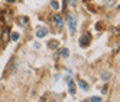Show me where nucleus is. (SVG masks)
<instances>
[{
	"label": "nucleus",
	"mask_w": 120,
	"mask_h": 102,
	"mask_svg": "<svg viewBox=\"0 0 120 102\" xmlns=\"http://www.w3.org/2000/svg\"><path fill=\"white\" fill-rule=\"evenodd\" d=\"M68 25H70V31L74 34V32L77 31V19H75L74 15H70V16H68Z\"/></svg>",
	"instance_id": "obj_1"
},
{
	"label": "nucleus",
	"mask_w": 120,
	"mask_h": 102,
	"mask_svg": "<svg viewBox=\"0 0 120 102\" xmlns=\"http://www.w3.org/2000/svg\"><path fill=\"white\" fill-rule=\"evenodd\" d=\"M90 42H91V35H90V34H84V35L80 38V45L81 47H88V44H90Z\"/></svg>",
	"instance_id": "obj_2"
},
{
	"label": "nucleus",
	"mask_w": 120,
	"mask_h": 102,
	"mask_svg": "<svg viewBox=\"0 0 120 102\" xmlns=\"http://www.w3.org/2000/svg\"><path fill=\"white\" fill-rule=\"evenodd\" d=\"M52 19H54V22H55V25H56L58 28H62L64 26V19H62L61 15H55Z\"/></svg>",
	"instance_id": "obj_3"
},
{
	"label": "nucleus",
	"mask_w": 120,
	"mask_h": 102,
	"mask_svg": "<svg viewBox=\"0 0 120 102\" xmlns=\"http://www.w3.org/2000/svg\"><path fill=\"white\" fill-rule=\"evenodd\" d=\"M58 45H59V41L58 39H51L48 42V48H51V50H56Z\"/></svg>",
	"instance_id": "obj_4"
},
{
	"label": "nucleus",
	"mask_w": 120,
	"mask_h": 102,
	"mask_svg": "<svg viewBox=\"0 0 120 102\" xmlns=\"http://www.w3.org/2000/svg\"><path fill=\"white\" fill-rule=\"evenodd\" d=\"M46 34H48V29H46V28H39V29L36 31V37H38V38H44Z\"/></svg>",
	"instance_id": "obj_5"
},
{
	"label": "nucleus",
	"mask_w": 120,
	"mask_h": 102,
	"mask_svg": "<svg viewBox=\"0 0 120 102\" xmlns=\"http://www.w3.org/2000/svg\"><path fill=\"white\" fill-rule=\"evenodd\" d=\"M19 23L22 25V26H28V25H29V21H28L26 16H20V18H19Z\"/></svg>",
	"instance_id": "obj_6"
},
{
	"label": "nucleus",
	"mask_w": 120,
	"mask_h": 102,
	"mask_svg": "<svg viewBox=\"0 0 120 102\" xmlns=\"http://www.w3.org/2000/svg\"><path fill=\"white\" fill-rule=\"evenodd\" d=\"M3 18H4V22H6L7 25H10V23H12V15H10L9 12H4Z\"/></svg>",
	"instance_id": "obj_7"
},
{
	"label": "nucleus",
	"mask_w": 120,
	"mask_h": 102,
	"mask_svg": "<svg viewBox=\"0 0 120 102\" xmlns=\"http://www.w3.org/2000/svg\"><path fill=\"white\" fill-rule=\"evenodd\" d=\"M9 35H10V31H9V29H4V31H3V35H2L3 42H7V41H9Z\"/></svg>",
	"instance_id": "obj_8"
},
{
	"label": "nucleus",
	"mask_w": 120,
	"mask_h": 102,
	"mask_svg": "<svg viewBox=\"0 0 120 102\" xmlns=\"http://www.w3.org/2000/svg\"><path fill=\"white\" fill-rule=\"evenodd\" d=\"M78 85H80V88L82 90H88V83L85 82V80H78Z\"/></svg>",
	"instance_id": "obj_9"
},
{
	"label": "nucleus",
	"mask_w": 120,
	"mask_h": 102,
	"mask_svg": "<svg viewBox=\"0 0 120 102\" xmlns=\"http://www.w3.org/2000/svg\"><path fill=\"white\" fill-rule=\"evenodd\" d=\"M68 85H70V93L74 95V93H75V85H74V82L70 79V80H68Z\"/></svg>",
	"instance_id": "obj_10"
},
{
	"label": "nucleus",
	"mask_w": 120,
	"mask_h": 102,
	"mask_svg": "<svg viewBox=\"0 0 120 102\" xmlns=\"http://www.w3.org/2000/svg\"><path fill=\"white\" fill-rule=\"evenodd\" d=\"M58 54H61L62 57H68V54H70V51H68V48H61L58 51Z\"/></svg>",
	"instance_id": "obj_11"
},
{
	"label": "nucleus",
	"mask_w": 120,
	"mask_h": 102,
	"mask_svg": "<svg viewBox=\"0 0 120 102\" xmlns=\"http://www.w3.org/2000/svg\"><path fill=\"white\" fill-rule=\"evenodd\" d=\"M51 7H52L54 10H58L59 9V3L56 2V0H52V2H51Z\"/></svg>",
	"instance_id": "obj_12"
},
{
	"label": "nucleus",
	"mask_w": 120,
	"mask_h": 102,
	"mask_svg": "<svg viewBox=\"0 0 120 102\" xmlns=\"http://www.w3.org/2000/svg\"><path fill=\"white\" fill-rule=\"evenodd\" d=\"M12 39H13V41H18V39H19V34H18V32H13V34H12Z\"/></svg>",
	"instance_id": "obj_13"
},
{
	"label": "nucleus",
	"mask_w": 120,
	"mask_h": 102,
	"mask_svg": "<svg viewBox=\"0 0 120 102\" xmlns=\"http://www.w3.org/2000/svg\"><path fill=\"white\" fill-rule=\"evenodd\" d=\"M101 79H104V80H109V72H104L101 74Z\"/></svg>",
	"instance_id": "obj_14"
},
{
	"label": "nucleus",
	"mask_w": 120,
	"mask_h": 102,
	"mask_svg": "<svg viewBox=\"0 0 120 102\" xmlns=\"http://www.w3.org/2000/svg\"><path fill=\"white\" fill-rule=\"evenodd\" d=\"M91 99H93V102H101V98L100 96H93Z\"/></svg>",
	"instance_id": "obj_15"
},
{
	"label": "nucleus",
	"mask_w": 120,
	"mask_h": 102,
	"mask_svg": "<svg viewBox=\"0 0 120 102\" xmlns=\"http://www.w3.org/2000/svg\"><path fill=\"white\" fill-rule=\"evenodd\" d=\"M101 92H103V93H106V92H107V86H103V89H101Z\"/></svg>",
	"instance_id": "obj_16"
},
{
	"label": "nucleus",
	"mask_w": 120,
	"mask_h": 102,
	"mask_svg": "<svg viewBox=\"0 0 120 102\" xmlns=\"http://www.w3.org/2000/svg\"><path fill=\"white\" fill-rule=\"evenodd\" d=\"M84 102H93V99H91V98H90V99H85Z\"/></svg>",
	"instance_id": "obj_17"
},
{
	"label": "nucleus",
	"mask_w": 120,
	"mask_h": 102,
	"mask_svg": "<svg viewBox=\"0 0 120 102\" xmlns=\"http://www.w3.org/2000/svg\"><path fill=\"white\" fill-rule=\"evenodd\" d=\"M70 3H71V4H74V3H75V0H70Z\"/></svg>",
	"instance_id": "obj_18"
},
{
	"label": "nucleus",
	"mask_w": 120,
	"mask_h": 102,
	"mask_svg": "<svg viewBox=\"0 0 120 102\" xmlns=\"http://www.w3.org/2000/svg\"><path fill=\"white\" fill-rule=\"evenodd\" d=\"M6 2H9V3H13V2H15V0H6Z\"/></svg>",
	"instance_id": "obj_19"
},
{
	"label": "nucleus",
	"mask_w": 120,
	"mask_h": 102,
	"mask_svg": "<svg viewBox=\"0 0 120 102\" xmlns=\"http://www.w3.org/2000/svg\"><path fill=\"white\" fill-rule=\"evenodd\" d=\"M119 9H120V4H119Z\"/></svg>",
	"instance_id": "obj_20"
}]
</instances>
